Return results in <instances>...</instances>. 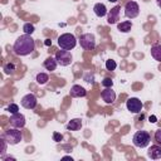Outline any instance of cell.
Returning <instances> with one entry per match:
<instances>
[{
  "instance_id": "cell-1",
  "label": "cell",
  "mask_w": 161,
  "mask_h": 161,
  "mask_svg": "<svg viewBox=\"0 0 161 161\" xmlns=\"http://www.w3.org/2000/svg\"><path fill=\"white\" fill-rule=\"evenodd\" d=\"M34 49H35V42L31 38V35H29V34L20 35L13 45L14 53L16 55H20V57H24V55H28V54L33 53Z\"/></svg>"
},
{
  "instance_id": "cell-2",
  "label": "cell",
  "mask_w": 161,
  "mask_h": 161,
  "mask_svg": "<svg viewBox=\"0 0 161 161\" xmlns=\"http://www.w3.org/2000/svg\"><path fill=\"white\" fill-rule=\"evenodd\" d=\"M58 45L60 49L72 50L77 45V38L70 33H64L58 38Z\"/></svg>"
},
{
  "instance_id": "cell-3",
  "label": "cell",
  "mask_w": 161,
  "mask_h": 161,
  "mask_svg": "<svg viewBox=\"0 0 161 161\" xmlns=\"http://www.w3.org/2000/svg\"><path fill=\"white\" fill-rule=\"evenodd\" d=\"M150 141H151V135L147 131H137L132 137L133 145L140 148L147 147L150 145Z\"/></svg>"
},
{
  "instance_id": "cell-4",
  "label": "cell",
  "mask_w": 161,
  "mask_h": 161,
  "mask_svg": "<svg viewBox=\"0 0 161 161\" xmlns=\"http://www.w3.org/2000/svg\"><path fill=\"white\" fill-rule=\"evenodd\" d=\"M3 137L6 140V142L9 143V145H18L21 140H23V135H21V132L19 131V128H9V130H6L4 133H3Z\"/></svg>"
},
{
  "instance_id": "cell-5",
  "label": "cell",
  "mask_w": 161,
  "mask_h": 161,
  "mask_svg": "<svg viewBox=\"0 0 161 161\" xmlns=\"http://www.w3.org/2000/svg\"><path fill=\"white\" fill-rule=\"evenodd\" d=\"M79 44L84 50H92L96 47V38L92 33H84L79 38Z\"/></svg>"
},
{
  "instance_id": "cell-6",
  "label": "cell",
  "mask_w": 161,
  "mask_h": 161,
  "mask_svg": "<svg viewBox=\"0 0 161 161\" xmlns=\"http://www.w3.org/2000/svg\"><path fill=\"white\" fill-rule=\"evenodd\" d=\"M54 58L57 59L58 64H60L62 67L69 65V64L72 63V60H73V57H72L70 52H69V50H65V49L58 50V52L55 53V57H54Z\"/></svg>"
},
{
  "instance_id": "cell-7",
  "label": "cell",
  "mask_w": 161,
  "mask_h": 161,
  "mask_svg": "<svg viewBox=\"0 0 161 161\" xmlns=\"http://www.w3.org/2000/svg\"><path fill=\"white\" fill-rule=\"evenodd\" d=\"M140 14V6L136 1L131 0L128 3H126L125 5V16L128 19H135L136 16H138Z\"/></svg>"
},
{
  "instance_id": "cell-8",
  "label": "cell",
  "mask_w": 161,
  "mask_h": 161,
  "mask_svg": "<svg viewBox=\"0 0 161 161\" xmlns=\"http://www.w3.org/2000/svg\"><path fill=\"white\" fill-rule=\"evenodd\" d=\"M126 107H127V109H128L131 113H140V112L142 111L143 104H142V102H141L138 98L131 97V98H128V99L126 101Z\"/></svg>"
},
{
  "instance_id": "cell-9",
  "label": "cell",
  "mask_w": 161,
  "mask_h": 161,
  "mask_svg": "<svg viewBox=\"0 0 161 161\" xmlns=\"http://www.w3.org/2000/svg\"><path fill=\"white\" fill-rule=\"evenodd\" d=\"M20 104H21L24 108H26V109H33V108H35L36 104H38L36 96L33 94V93H28V94H25V96L21 98Z\"/></svg>"
},
{
  "instance_id": "cell-10",
  "label": "cell",
  "mask_w": 161,
  "mask_h": 161,
  "mask_svg": "<svg viewBox=\"0 0 161 161\" xmlns=\"http://www.w3.org/2000/svg\"><path fill=\"white\" fill-rule=\"evenodd\" d=\"M10 125L13 126V127H15V128H23L24 126H25V117H24V114H21V113H14V114H11L10 116Z\"/></svg>"
},
{
  "instance_id": "cell-11",
  "label": "cell",
  "mask_w": 161,
  "mask_h": 161,
  "mask_svg": "<svg viewBox=\"0 0 161 161\" xmlns=\"http://www.w3.org/2000/svg\"><path fill=\"white\" fill-rule=\"evenodd\" d=\"M119 10H121V6L116 5L114 8H112L108 11V14H107V23L108 24H116L119 20Z\"/></svg>"
},
{
  "instance_id": "cell-12",
  "label": "cell",
  "mask_w": 161,
  "mask_h": 161,
  "mask_svg": "<svg viewBox=\"0 0 161 161\" xmlns=\"http://www.w3.org/2000/svg\"><path fill=\"white\" fill-rule=\"evenodd\" d=\"M102 96V99L107 103V104H112L114 101H116V93L112 89V87H108V88H104L101 93Z\"/></svg>"
},
{
  "instance_id": "cell-13",
  "label": "cell",
  "mask_w": 161,
  "mask_h": 161,
  "mask_svg": "<svg viewBox=\"0 0 161 161\" xmlns=\"http://www.w3.org/2000/svg\"><path fill=\"white\" fill-rule=\"evenodd\" d=\"M69 94H70V97H73V98H80V97H86L87 91H86V88H83L82 86L74 84V86H72V88H70V91H69Z\"/></svg>"
},
{
  "instance_id": "cell-14",
  "label": "cell",
  "mask_w": 161,
  "mask_h": 161,
  "mask_svg": "<svg viewBox=\"0 0 161 161\" xmlns=\"http://www.w3.org/2000/svg\"><path fill=\"white\" fill-rule=\"evenodd\" d=\"M93 13H94L96 16L103 18V16H106V15L108 14V10H107V8H106L104 4L97 3V4H94V6H93Z\"/></svg>"
},
{
  "instance_id": "cell-15",
  "label": "cell",
  "mask_w": 161,
  "mask_h": 161,
  "mask_svg": "<svg viewBox=\"0 0 161 161\" xmlns=\"http://www.w3.org/2000/svg\"><path fill=\"white\" fill-rule=\"evenodd\" d=\"M147 156L152 160H157V158H161V147L160 145H153L148 148L147 151Z\"/></svg>"
},
{
  "instance_id": "cell-16",
  "label": "cell",
  "mask_w": 161,
  "mask_h": 161,
  "mask_svg": "<svg viewBox=\"0 0 161 161\" xmlns=\"http://www.w3.org/2000/svg\"><path fill=\"white\" fill-rule=\"evenodd\" d=\"M57 64H58V62H57V59H55V58H53V57H48V58L43 62V67H44L47 70H49V72L55 70Z\"/></svg>"
},
{
  "instance_id": "cell-17",
  "label": "cell",
  "mask_w": 161,
  "mask_h": 161,
  "mask_svg": "<svg viewBox=\"0 0 161 161\" xmlns=\"http://www.w3.org/2000/svg\"><path fill=\"white\" fill-rule=\"evenodd\" d=\"M80 127H82V119L80 118H73L67 125V130H69V131H78Z\"/></svg>"
},
{
  "instance_id": "cell-18",
  "label": "cell",
  "mask_w": 161,
  "mask_h": 161,
  "mask_svg": "<svg viewBox=\"0 0 161 161\" xmlns=\"http://www.w3.org/2000/svg\"><path fill=\"white\" fill-rule=\"evenodd\" d=\"M151 57L155 60L161 62V44H157V45L151 47Z\"/></svg>"
},
{
  "instance_id": "cell-19",
  "label": "cell",
  "mask_w": 161,
  "mask_h": 161,
  "mask_svg": "<svg viewBox=\"0 0 161 161\" xmlns=\"http://www.w3.org/2000/svg\"><path fill=\"white\" fill-rule=\"evenodd\" d=\"M118 30L122 31V33H128L131 29H132V23L130 20H125V21H121L118 25H117Z\"/></svg>"
},
{
  "instance_id": "cell-20",
  "label": "cell",
  "mask_w": 161,
  "mask_h": 161,
  "mask_svg": "<svg viewBox=\"0 0 161 161\" xmlns=\"http://www.w3.org/2000/svg\"><path fill=\"white\" fill-rule=\"evenodd\" d=\"M35 80H36L38 84H45V83L49 80V75H48L47 73H42V72H40V73L36 74Z\"/></svg>"
},
{
  "instance_id": "cell-21",
  "label": "cell",
  "mask_w": 161,
  "mask_h": 161,
  "mask_svg": "<svg viewBox=\"0 0 161 161\" xmlns=\"http://www.w3.org/2000/svg\"><path fill=\"white\" fill-rule=\"evenodd\" d=\"M23 30H24V34H29V35H31V34L34 33L35 28H34L33 24H30V23H25V24L23 25Z\"/></svg>"
},
{
  "instance_id": "cell-22",
  "label": "cell",
  "mask_w": 161,
  "mask_h": 161,
  "mask_svg": "<svg viewBox=\"0 0 161 161\" xmlns=\"http://www.w3.org/2000/svg\"><path fill=\"white\" fill-rule=\"evenodd\" d=\"M3 69H4L5 74H13L14 70H15V65L13 63H6V64H4Z\"/></svg>"
},
{
  "instance_id": "cell-23",
  "label": "cell",
  "mask_w": 161,
  "mask_h": 161,
  "mask_svg": "<svg viewBox=\"0 0 161 161\" xmlns=\"http://www.w3.org/2000/svg\"><path fill=\"white\" fill-rule=\"evenodd\" d=\"M117 68V63H116V60H113V59H108V60H106V69L107 70H114Z\"/></svg>"
},
{
  "instance_id": "cell-24",
  "label": "cell",
  "mask_w": 161,
  "mask_h": 161,
  "mask_svg": "<svg viewBox=\"0 0 161 161\" xmlns=\"http://www.w3.org/2000/svg\"><path fill=\"white\" fill-rule=\"evenodd\" d=\"M6 111H8L9 113H11V114L18 113V112H19V106H18L16 103H10V104L6 107Z\"/></svg>"
},
{
  "instance_id": "cell-25",
  "label": "cell",
  "mask_w": 161,
  "mask_h": 161,
  "mask_svg": "<svg viewBox=\"0 0 161 161\" xmlns=\"http://www.w3.org/2000/svg\"><path fill=\"white\" fill-rule=\"evenodd\" d=\"M153 137H155L156 143L161 146V127H160V128H157V130L155 131V136H153Z\"/></svg>"
},
{
  "instance_id": "cell-26",
  "label": "cell",
  "mask_w": 161,
  "mask_h": 161,
  "mask_svg": "<svg viewBox=\"0 0 161 161\" xmlns=\"http://www.w3.org/2000/svg\"><path fill=\"white\" fill-rule=\"evenodd\" d=\"M102 86L104 87V88H108V87H112L113 86V80L111 79V78H104L103 80H102Z\"/></svg>"
},
{
  "instance_id": "cell-27",
  "label": "cell",
  "mask_w": 161,
  "mask_h": 161,
  "mask_svg": "<svg viewBox=\"0 0 161 161\" xmlns=\"http://www.w3.org/2000/svg\"><path fill=\"white\" fill-rule=\"evenodd\" d=\"M53 140H54L55 142H60V141L63 140V135L59 133V132H54V133H53Z\"/></svg>"
},
{
  "instance_id": "cell-28",
  "label": "cell",
  "mask_w": 161,
  "mask_h": 161,
  "mask_svg": "<svg viewBox=\"0 0 161 161\" xmlns=\"http://www.w3.org/2000/svg\"><path fill=\"white\" fill-rule=\"evenodd\" d=\"M5 142H6V140L1 136V143H3V148H1V155H4L5 153V150H6V145H5Z\"/></svg>"
},
{
  "instance_id": "cell-29",
  "label": "cell",
  "mask_w": 161,
  "mask_h": 161,
  "mask_svg": "<svg viewBox=\"0 0 161 161\" xmlns=\"http://www.w3.org/2000/svg\"><path fill=\"white\" fill-rule=\"evenodd\" d=\"M45 45H52V40L50 39H47L45 40Z\"/></svg>"
},
{
  "instance_id": "cell-30",
  "label": "cell",
  "mask_w": 161,
  "mask_h": 161,
  "mask_svg": "<svg viewBox=\"0 0 161 161\" xmlns=\"http://www.w3.org/2000/svg\"><path fill=\"white\" fill-rule=\"evenodd\" d=\"M150 122H156V117H155V116L150 117Z\"/></svg>"
},
{
  "instance_id": "cell-31",
  "label": "cell",
  "mask_w": 161,
  "mask_h": 161,
  "mask_svg": "<svg viewBox=\"0 0 161 161\" xmlns=\"http://www.w3.org/2000/svg\"><path fill=\"white\" fill-rule=\"evenodd\" d=\"M156 4H157L160 8H161V0H156Z\"/></svg>"
},
{
  "instance_id": "cell-32",
  "label": "cell",
  "mask_w": 161,
  "mask_h": 161,
  "mask_svg": "<svg viewBox=\"0 0 161 161\" xmlns=\"http://www.w3.org/2000/svg\"><path fill=\"white\" fill-rule=\"evenodd\" d=\"M108 1H109V3H117L118 0H108Z\"/></svg>"
}]
</instances>
